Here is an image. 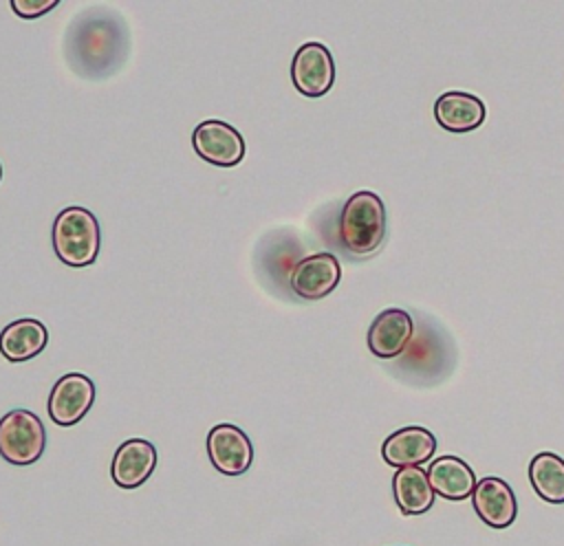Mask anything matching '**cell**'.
Returning <instances> with one entry per match:
<instances>
[{"label": "cell", "mask_w": 564, "mask_h": 546, "mask_svg": "<svg viewBox=\"0 0 564 546\" xmlns=\"http://www.w3.org/2000/svg\"><path fill=\"white\" fill-rule=\"evenodd\" d=\"M434 119L447 132H471L485 121V103L465 90H447L434 101Z\"/></svg>", "instance_id": "cell-13"}, {"label": "cell", "mask_w": 564, "mask_h": 546, "mask_svg": "<svg viewBox=\"0 0 564 546\" xmlns=\"http://www.w3.org/2000/svg\"><path fill=\"white\" fill-rule=\"evenodd\" d=\"M207 456L220 473L242 476L251 467L253 447L238 425L220 423L207 434Z\"/></svg>", "instance_id": "cell-7"}, {"label": "cell", "mask_w": 564, "mask_h": 546, "mask_svg": "<svg viewBox=\"0 0 564 546\" xmlns=\"http://www.w3.org/2000/svg\"><path fill=\"white\" fill-rule=\"evenodd\" d=\"M529 480L535 493L551 504L564 502V460L557 454L540 451L529 462Z\"/></svg>", "instance_id": "cell-17"}, {"label": "cell", "mask_w": 564, "mask_h": 546, "mask_svg": "<svg viewBox=\"0 0 564 546\" xmlns=\"http://www.w3.org/2000/svg\"><path fill=\"white\" fill-rule=\"evenodd\" d=\"M291 81L306 97H322L335 81V62L319 42L302 44L291 62Z\"/></svg>", "instance_id": "cell-4"}, {"label": "cell", "mask_w": 564, "mask_h": 546, "mask_svg": "<svg viewBox=\"0 0 564 546\" xmlns=\"http://www.w3.org/2000/svg\"><path fill=\"white\" fill-rule=\"evenodd\" d=\"M53 249L55 255L73 269L88 266L99 253V222L95 214L84 207H66L55 216L53 222Z\"/></svg>", "instance_id": "cell-2"}, {"label": "cell", "mask_w": 564, "mask_h": 546, "mask_svg": "<svg viewBox=\"0 0 564 546\" xmlns=\"http://www.w3.org/2000/svg\"><path fill=\"white\" fill-rule=\"evenodd\" d=\"M95 401V383L82 372H68L55 381L48 394V416L62 427L79 423Z\"/></svg>", "instance_id": "cell-6"}, {"label": "cell", "mask_w": 564, "mask_h": 546, "mask_svg": "<svg viewBox=\"0 0 564 546\" xmlns=\"http://www.w3.org/2000/svg\"><path fill=\"white\" fill-rule=\"evenodd\" d=\"M427 478L434 493L447 500L471 498L476 489V476L471 467L456 456H441L432 460L427 467Z\"/></svg>", "instance_id": "cell-15"}, {"label": "cell", "mask_w": 564, "mask_h": 546, "mask_svg": "<svg viewBox=\"0 0 564 546\" xmlns=\"http://www.w3.org/2000/svg\"><path fill=\"white\" fill-rule=\"evenodd\" d=\"M156 467V449L143 438H130L115 451L110 473L121 489H134L143 484Z\"/></svg>", "instance_id": "cell-12"}, {"label": "cell", "mask_w": 564, "mask_h": 546, "mask_svg": "<svg viewBox=\"0 0 564 546\" xmlns=\"http://www.w3.org/2000/svg\"><path fill=\"white\" fill-rule=\"evenodd\" d=\"M341 277V266L339 260L328 253H313L308 258H302L289 275L291 288L295 295H300L302 299H322L326 297Z\"/></svg>", "instance_id": "cell-8"}, {"label": "cell", "mask_w": 564, "mask_h": 546, "mask_svg": "<svg viewBox=\"0 0 564 546\" xmlns=\"http://www.w3.org/2000/svg\"><path fill=\"white\" fill-rule=\"evenodd\" d=\"M0 176H2V167H0Z\"/></svg>", "instance_id": "cell-19"}, {"label": "cell", "mask_w": 564, "mask_h": 546, "mask_svg": "<svg viewBox=\"0 0 564 546\" xmlns=\"http://www.w3.org/2000/svg\"><path fill=\"white\" fill-rule=\"evenodd\" d=\"M48 343V330L40 319L22 317L7 324L0 332V352L9 361H29Z\"/></svg>", "instance_id": "cell-14"}, {"label": "cell", "mask_w": 564, "mask_h": 546, "mask_svg": "<svg viewBox=\"0 0 564 546\" xmlns=\"http://www.w3.org/2000/svg\"><path fill=\"white\" fill-rule=\"evenodd\" d=\"M192 145L203 161L220 167L238 165L245 156L242 134L234 125L218 119L198 123L192 134Z\"/></svg>", "instance_id": "cell-5"}, {"label": "cell", "mask_w": 564, "mask_h": 546, "mask_svg": "<svg viewBox=\"0 0 564 546\" xmlns=\"http://www.w3.org/2000/svg\"><path fill=\"white\" fill-rule=\"evenodd\" d=\"M436 451V438L430 429L421 425H408L392 432L383 445L381 456L390 467H419L421 462L430 460Z\"/></svg>", "instance_id": "cell-9"}, {"label": "cell", "mask_w": 564, "mask_h": 546, "mask_svg": "<svg viewBox=\"0 0 564 546\" xmlns=\"http://www.w3.org/2000/svg\"><path fill=\"white\" fill-rule=\"evenodd\" d=\"M394 502L405 515H421L434 504V489L430 484L427 471L421 467H403L397 469L392 478Z\"/></svg>", "instance_id": "cell-16"}, {"label": "cell", "mask_w": 564, "mask_h": 546, "mask_svg": "<svg viewBox=\"0 0 564 546\" xmlns=\"http://www.w3.org/2000/svg\"><path fill=\"white\" fill-rule=\"evenodd\" d=\"M46 447L42 421L29 410H11L0 418V456L11 465H33Z\"/></svg>", "instance_id": "cell-3"}, {"label": "cell", "mask_w": 564, "mask_h": 546, "mask_svg": "<svg viewBox=\"0 0 564 546\" xmlns=\"http://www.w3.org/2000/svg\"><path fill=\"white\" fill-rule=\"evenodd\" d=\"M386 238V207L375 192H355L339 214V240L352 255H370Z\"/></svg>", "instance_id": "cell-1"}, {"label": "cell", "mask_w": 564, "mask_h": 546, "mask_svg": "<svg viewBox=\"0 0 564 546\" xmlns=\"http://www.w3.org/2000/svg\"><path fill=\"white\" fill-rule=\"evenodd\" d=\"M474 511L491 528H507L518 515V504L511 487L494 476L480 478L471 493Z\"/></svg>", "instance_id": "cell-10"}, {"label": "cell", "mask_w": 564, "mask_h": 546, "mask_svg": "<svg viewBox=\"0 0 564 546\" xmlns=\"http://www.w3.org/2000/svg\"><path fill=\"white\" fill-rule=\"evenodd\" d=\"M57 7V0H11V9L20 15V18H40L48 11H53Z\"/></svg>", "instance_id": "cell-18"}, {"label": "cell", "mask_w": 564, "mask_h": 546, "mask_svg": "<svg viewBox=\"0 0 564 546\" xmlns=\"http://www.w3.org/2000/svg\"><path fill=\"white\" fill-rule=\"evenodd\" d=\"M414 324L403 308H388L379 313L368 328V348L379 359L399 357L410 343Z\"/></svg>", "instance_id": "cell-11"}]
</instances>
